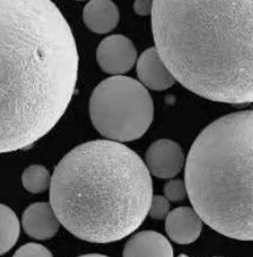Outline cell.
Segmentation results:
<instances>
[{
    "label": "cell",
    "mask_w": 253,
    "mask_h": 257,
    "mask_svg": "<svg viewBox=\"0 0 253 257\" xmlns=\"http://www.w3.org/2000/svg\"><path fill=\"white\" fill-rule=\"evenodd\" d=\"M78 67L75 38L51 0H2L0 151L29 148L58 123Z\"/></svg>",
    "instance_id": "cell-1"
},
{
    "label": "cell",
    "mask_w": 253,
    "mask_h": 257,
    "mask_svg": "<svg viewBox=\"0 0 253 257\" xmlns=\"http://www.w3.org/2000/svg\"><path fill=\"white\" fill-rule=\"evenodd\" d=\"M151 25L185 88L216 102H253V0H153Z\"/></svg>",
    "instance_id": "cell-2"
},
{
    "label": "cell",
    "mask_w": 253,
    "mask_h": 257,
    "mask_svg": "<svg viewBox=\"0 0 253 257\" xmlns=\"http://www.w3.org/2000/svg\"><path fill=\"white\" fill-rule=\"evenodd\" d=\"M152 198L146 163L119 142L79 145L52 174L54 212L69 233L88 242H114L132 234L149 214Z\"/></svg>",
    "instance_id": "cell-3"
},
{
    "label": "cell",
    "mask_w": 253,
    "mask_h": 257,
    "mask_svg": "<svg viewBox=\"0 0 253 257\" xmlns=\"http://www.w3.org/2000/svg\"><path fill=\"white\" fill-rule=\"evenodd\" d=\"M184 176L203 222L232 239L253 241V111L207 125L188 152Z\"/></svg>",
    "instance_id": "cell-4"
},
{
    "label": "cell",
    "mask_w": 253,
    "mask_h": 257,
    "mask_svg": "<svg viewBox=\"0 0 253 257\" xmlns=\"http://www.w3.org/2000/svg\"><path fill=\"white\" fill-rule=\"evenodd\" d=\"M90 121L105 139L124 143L147 132L155 117V104L147 87L123 75L100 82L89 98Z\"/></svg>",
    "instance_id": "cell-5"
},
{
    "label": "cell",
    "mask_w": 253,
    "mask_h": 257,
    "mask_svg": "<svg viewBox=\"0 0 253 257\" xmlns=\"http://www.w3.org/2000/svg\"><path fill=\"white\" fill-rule=\"evenodd\" d=\"M96 60L99 67L108 75H124L138 62V50L126 36L114 34L98 45Z\"/></svg>",
    "instance_id": "cell-6"
},
{
    "label": "cell",
    "mask_w": 253,
    "mask_h": 257,
    "mask_svg": "<svg viewBox=\"0 0 253 257\" xmlns=\"http://www.w3.org/2000/svg\"><path fill=\"white\" fill-rule=\"evenodd\" d=\"M145 162L149 172L159 179H173L184 166V153L180 145L171 140H159L146 151Z\"/></svg>",
    "instance_id": "cell-7"
},
{
    "label": "cell",
    "mask_w": 253,
    "mask_h": 257,
    "mask_svg": "<svg viewBox=\"0 0 253 257\" xmlns=\"http://www.w3.org/2000/svg\"><path fill=\"white\" fill-rule=\"evenodd\" d=\"M137 72L141 83L152 90H166L177 81L157 47H150L141 54L137 62Z\"/></svg>",
    "instance_id": "cell-8"
},
{
    "label": "cell",
    "mask_w": 253,
    "mask_h": 257,
    "mask_svg": "<svg viewBox=\"0 0 253 257\" xmlns=\"http://www.w3.org/2000/svg\"><path fill=\"white\" fill-rule=\"evenodd\" d=\"M22 224L28 236L38 240H47L56 236L62 223L51 203L36 202L24 212Z\"/></svg>",
    "instance_id": "cell-9"
},
{
    "label": "cell",
    "mask_w": 253,
    "mask_h": 257,
    "mask_svg": "<svg viewBox=\"0 0 253 257\" xmlns=\"http://www.w3.org/2000/svg\"><path fill=\"white\" fill-rule=\"evenodd\" d=\"M202 227V218L192 207H178L169 212L165 219V229L168 237L179 244L195 242L200 236Z\"/></svg>",
    "instance_id": "cell-10"
},
{
    "label": "cell",
    "mask_w": 253,
    "mask_h": 257,
    "mask_svg": "<svg viewBox=\"0 0 253 257\" xmlns=\"http://www.w3.org/2000/svg\"><path fill=\"white\" fill-rule=\"evenodd\" d=\"M119 20V10L112 0H89L83 9L85 26L97 34L113 31Z\"/></svg>",
    "instance_id": "cell-11"
},
{
    "label": "cell",
    "mask_w": 253,
    "mask_h": 257,
    "mask_svg": "<svg viewBox=\"0 0 253 257\" xmlns=\"http://www.w3.org/2000/svg\"><path fill=\"white\" fill-rule=\"evenodd\" d=\"M122 256H174V250L165 236L153 231H143L135 234L125 243Z\"/></svg>",
    "instance_id": "cell-12"
},
{
    "label": "cell",
    "mask_w": 253,
    "mask_h": 257,
    "mask_svg": "<svg viewBox=\"0 0 253 257\" xmlns=\"http://www.w3.org/2000/svg\"><path fill=\"white\" fill-rule=\"evenodd\" d=\"M2 236H0V254L4 255L16 244L21 234V225L16 214L9 206L2 204Z\"/></svg>",
    "instance_id": "cell-13"
},
{
    "label": "cell",
    "mask_w": 253,
    "mask_h": 257,
    "mask_svg": "<svg viewBox=\"0 0 253 257\" xmlns=\"http://www.w3.org/2000/svg\"><path fill=\"white\" fill-rule=\"evenodd\" d=\"M52 177L43 165H31L22 174L23 186L31 194H42L51 186Z\"/></svg>",
    "instance_id": "cell-14"
},
{
    "label": "cell",
    "mask_w": 253,
    "mask_h": 257,
    "mask_svg": "<svg viewBox=\"0 0 253 257\" xmlns=\"http://www.w3.org/2000/svg\"><path fill=\"white\" fill-rule=\"evenodd\" d=\"M164 194L171 202H180L184 200L188 196L185 181L179 179L168 181L164 188Z\"/></svg>",
    "instance_id": "cell-15"
},
{
    "label": "cell",
    "mask_w": 253,
    "mask_h": 257,
    "mask_svg": "<svg viewBox=\"0 0 253 257\" xmlns=\"http://www.w3.org/2000/svg\"><path fill=\"white\" fill-rule=\"evenodd\" d=\"M170 210V203L169 200L165 196H153L151 205L149 209V216L150 218L155 220H163L166 219Z\"/></svg>",
    "instance_id": "cell-16"
},
{
    "label": "cell",
    "mask_w": 253,
    "mask_h": 257,
    "mask_svg": "<svg viewBox=\"0 0 253 257\" xmlns=\"http://www.w3.org/2000/svg\"><path fill=\"white\" fill-rule=\"evenodd\" d=\"M14 256L15 257H30V256L48 257V256H52V253L42 244L30 242L21 246L20 249L14 253Z\"/></svg>",
    "instance_id": "cell-17"
},
{
    "label": "cell",
    "mask_w": 253,
    "mask_h": 257,
    "mask_svg": "<svg viewBox=\"0 0 253 257\" xmlns=\"http://www.w3.org/2000/svg\"><path fill=\"white\" fill-rule=\"evenodd\" d=\"M153 0H135L133 9L140 16H148L152 13Z\"/></svg>",
    "instance_id": "cell-18"
},
{
    "label": "cell",
    "mask_w": 253,
    "mask_h": 257,
    "mask_svg": "<svg viewBox=\"0 0 253 257\" xmlns=\"http://www.w3.org/2000/svg\"><path fill=\"white\" fill-rule=\"evenodd\" d=\"M81 256H105V255H101V254H84Z\"/></svg>",
    "instance_id": "cell-19"
},
{
    "label": "cell",
    "mask_w": 253,
    "mask_h": 257,
    "mask_svg": "<svg viewBox=\"0 0 253 257\" xmlns=\"http://www.w3.org/2000/svg\"><path fill=\"white\" fill-rule=\"evenodd\" d=\"M77 2H85V0H77Z\"/></svg>",
    "instance_id": "cell-20"
}]
</instances>
